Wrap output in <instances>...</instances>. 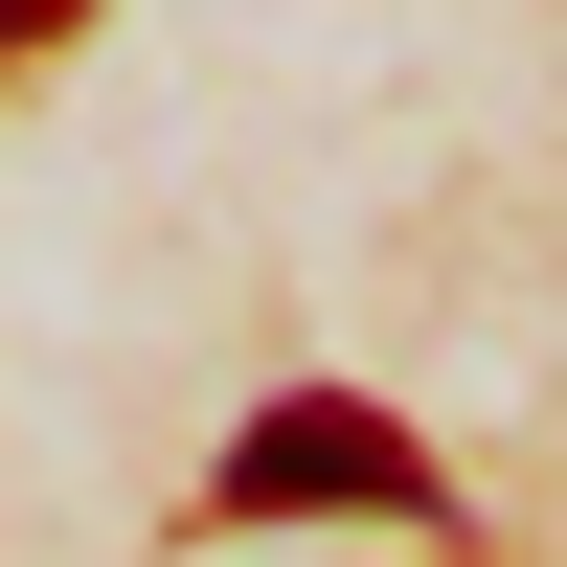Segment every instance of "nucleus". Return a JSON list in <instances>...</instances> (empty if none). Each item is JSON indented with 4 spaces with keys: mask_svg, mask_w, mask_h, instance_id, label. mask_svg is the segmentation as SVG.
Returning <instances> with one entry per match:
<instances>
[{
    "mask_svg": "<svg viewBox=\"0 0 567 567\" xmlns=\"http://www.w3.org/2000/svg\"><path fill=\"white\" fill-rule=\"evenodd\" d=\"M205 523H432V454H409L386 409L296 386V409H250V432L205 454Z\"/></svg>",
    "mask_w": 567,
    "mask_h": 567,
    "instance_id": "obj_1",
    "label": "nucleus"
},
{
    "mask_svg": "<svg viewBox=\"0 0 567 567\" xmlns=\"http://www.w3.org/2000/svg\"><path fill=\"white\" fill-rule=\"evenodd\" d=\"M23 23H69V0H0V45H23Z\"/></svg>",
    "mask_w": 567,
    "mask_h": 567,
    "instance_id": "obj_2",
    "label": "nucleus"
}]
</instances>
